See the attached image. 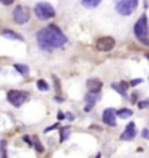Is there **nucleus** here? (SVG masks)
Listing matches in <instances>:
<instances>
[{
	"label": "nucleus",
	"instance_id": "cd10ccee",
	"mask_svg": "<svg viewBox=\"0 0 149 158\" xmlns=\"http://www.w3.org/2000/svg\"><path fill=\"white\" fill-rule=\"evenodd\" d=\"M57 118L61 121V120H64L65 118V114H63L62 111H58V115H57Z\"/></svg>",
	"mask_w": 149,
	"mask_h": 158
},
{
	"label": "nucleus",
	"instance_id": "412c9836",
	"mask_svg": "<svg viewBox=\"0 0 149 158\" xmlns=\"http://www.w3.org/2000/svg\"><path fill=\"white\" fill-rule=\"evenodd\" d=\"M138 107H139V109H144V108H147V107H149V99L140 101V102L138 103Z\"/></svg>",
	"mask_w": 149,
	"mask_h": 158
},
{
	"label": "nucleus",
	"instance_id": "393cba45",
	"mask_svg": "<svg viewBox=\"0 0 149 158\" xmlns=\"http://www.w3.org/2000/svg\"><path fill=\"white\" fill-rule=\"evenodd\" d=\"M0 2H1V4H4L5 6H10L14 2V0H0Z\"/></svg>",
	"mask_w": 149,
	"mask_h": 158
},
{
	"label": "nucleus",
	"instance_id": "2f4dec72",
	"mask_svg": "<svg viewBox=\"0 0 149 158\" xmlns=\"http://www.w3.org/2000/svg\"><path fill=\"white\" fill-rule=\"evenodd\" d=\"M99 157H100V155H98V156H97V157H96V158H99Z\"/></svg>",
	"mask_w": 149,
	"mask_h": 158
},
{
	"label": "nucleus",
	"instance_id": "6e6552de",
	"mask_svg": "<svg viewBox=\"0 0 149 158\" xmlns=\"http://www.w3.org/2000/svg\"><path fill=\"white\" fill-rule=\"evenodd\" d=\"M115 116H117V111L113 109V108H107L103 111V122L109 125V127H115L117 125V120H115Z\"/></svg>",
	"mask_w": 149,
	"mask_h": 158
},
{
	"label": "nucleus",
	"instance_id": "2eb2a0df",
	"mask_svg": "<svg viewBox=\"0 0 149 158\" xmlns=\"http://www.w3.org/2000/svg\"><path fill=\"white\" fill-rule=\"evenodd\" d=\"M100 2H101V0H82V4L85 6V7H87V8L97 7Z\"/></svg>",
	"mask_w": 149,
	"mask_h": 158
},
{
	"label": "nucleus",
	"instance_id": "a878e982",
	"mask_svg": "<svg viewBox=\"0 0 149 158\" xmlns=\"http://www.w3.org/2000/svg\"><path fill=\"white\" fill-rule=\"evenodd\" d=\"M142 136H143L144 138H148L149 140V130L148 129H144L143 131H142Z\"/></svg>",
	"mask_w": 149,
	"mask_h": 158
},
{
	"label": "nucleus",
	"instance_id": "1a4fd4ad",
	"mask_svg": "<svg viewBox=\"0 0 149 158\" xmlns=\"http://www.w3.org/2000/svg\"><path fill=\"white\" fill-rule=\"evenodd\" d=\"M136 132H138V130H136V128H135V123H134V122L128 123V125L126 127L125 131L121 134L120 140H133V138L136 136Z\"/></svg>",
	"mask_w": 149,
	"mask_h": 158
},
{
	"label": "nucleus",
	"instance_id": "9b49d317",
	"mask_svg": "<svg viewBox=\"0 0 149 158\" xmlns=\"http://www.w3.org/2000/svg\"><path fill=\"white\" fill-rule=\"evenodd\" d=\"M1 35L6 38V39H10V40H20V41H23V36L21 34H19V33H15V32H13L11 29H5V30H2L1 32Z\"/></svg>",
	"mask_w": 149,
	"mask_h": 158
},
{
	"label": "nucleus",
	"instance_id": "4be33fe9",
	"mask_svg": "<svg viewBox=\"0 0 149 158\" xmlns=\"http://www.w3.org/2000/svg\"><path fill=\"white\" fill-rule=\"evenodd\" d=\"M143 80L142 79H135V80H132V81L129 82V84H131V87H135V86H138L140 83H142Z\"/></svg>",
	"mask_w": 149,
	"mask_h": 158
},
{
	"label": "nucleus",
	"instance_id": "c85d7f7f",
	"mask_svg": "<svg viewBox=\"0 0 149 158\" xmlns=\"http://www.w3.org/2000/svg\"><path fill=\"white\" fill-rule=\"evenodd\" d=\"M65 117H68V120H69V121H72V120L74 118V115H72L71 112H69V111H68V112H65Z\"/></svg>",
	"mask_w": 149,
	"mask_h": 158
},
{
	"label": "nucleus",
	"instance_id": "f03ea898",
	"mask_svg": "<svg viewBox=\"0 0 149 158\" xmlns=\"http://www.w3.org/2000/svg\"><path fill=\"white\" fill-rule=\"evenodd\" d=\"M148 19H147V14L143 13L140 19H139L135 26H134V34L140 41H142L144 43H147V39H148Z\"/></svg>",
	"mask_w": 149,
	"mask_h": 158
},
{
	"label": "nucleus",
	"instance_id": "b1692460",
	"mask_svg": "<svg viewBox=\"0 0 149 158\" xmlns=\"http://www.w3.org/2000/svg\"><path fill=\"white\" fill-rule=\"evenodd\" d=\"M57 127H59V123H56V124H54V125H52V127H49V128H46L44 129V131H43V132H44V134H47V132H49V131H50V130H52V129H56L57 128Z\"/></svg>",
	"mask_w": 149,
	"mask_h": 158
},
{
	"label": "nucleus",
	"instance_id": "f257e3e1",
	"mask_svg": "<svg viewBox=\"0 0 149 158\" xmlns=\"http://www.w3.org/2000/svg\"><path fill=\"white\" fill-rule=\"evenodd\" d=\"M36 40L41 49L52 52L63 46L67 42V38L56 25H49L37 32Z\"/></svg>",
	"mask_w": 149,
	"mask_h": 158
},
{
	"label": "nucleus",
	"instance_id": "423d86ee",
	"mask_svg": "<svg viewBox=\"0 0 149 158\" xmlns=\"http://www.w3.org/2000/svg\"><path fill=\"white\" fill-rule=\"evenodd\" d=\"M13 18H14V21L17 25H23V23L29 21L30 14H29V11L26 7H23L21 5H17L14 8V11H13Z\"/></svg>",
	"mask_w": 149,
	"mask_h": 158
},
{
	"label": "nucleus",
	"instance_id": "6ab92c4d",
	"mask_svg": "<svg viewBox=\"0 0 149 158\" xmlns=\"http://www.w3.org/2000/svg\"><path fill=\"white\" fill-rule=\"evenodd\" d=\"M0 157L7 158V151H6V140L0 142Z\"/></svg>",
	"mask_w": 149,
	"mask_h": 158
},
{
	"label": "nucleus",
	"instance_id": "f8f14e48",
	"mask_svg": "<svg viewBox=\"0 0 149 158\" xmlns=\"http://www.w3.org/2000/svg\"><path fill=\"white\" fill-rule=\"evenodd\" d=\"M100 99V93H89L85 95V101L87 103H96Z\"/></svg>",
	"mask_w": 149,
	"mask_h": 158
},
{
	"label": "nucleus",
	"instance_id": "c756f323",
	"mask_svg": "<svg viewBox=\"0 0 149 158\" xmlns=\"http://www.w3.org/2000/svg\"><path fill=\"white\" fill-rule=\"evenodd\" d=\"M23 140H26V142H27V143H28L29 145H32V142H30V140H29V137H28V136H25V137H23Z\"/></svg>",
	"mask_w": 149,
	"mask_h": 158
},
{
	"label": "nucleus",
	"instance_id": "7c9ffc66",
	"mask_svg": "<svg viewBox=\"0 0 149 158\" xmlns=\"http://www.w3.org/2000/svg\"><path fill=\"white\" fill-rule=\"evenodd\" d=\"M146 58H147L149 60V54H146Z\"/></svg>",
	"mask_w": 149,
	"mask_h": 158
},
{
	"label": "nucleus",
	"instance_id": "dca6fc26",
	"mask_svg": "<svg viewBox=\"0 0 149 158\" xmlns=\"http://www.w3.org/2000/svg\"><path fill=\"white\" fill-rule=\"evenodd\" d=\"M70 130H71L70 127H64V128L61 129V131H59V134H61V140L59 142H64V140H67L69 138Z\"/></svg>",
	"mask_w": 149,
	"mask_h": 158
},
{
	"label": "nucleus",
	"instance_id": "7ed1b4c3",
	"mask_svg": "<svg viewBox=\"0 0 149 158\" xmlns=\"http://www.w3.org/2000/svg\"><path fill=\"white\" fill-rule=\"evenodd\" d=\"M35 14L40 20H49L55 17V10L49 2L41 1L35 5Z\"/></svg>",
	"mask_w": 149,
	"mask_h": 158
},
{
	"label": "nucleus",
	"instance_id": "9d476101",
	"mask_svg": "<svg viewBox=\"0 0 149 158\" xmlns=\"http://www.w3.org/2000/svg\"><path fill=\"white\" fill-rule=\"evenodd\" d=\"M86 87L90 93H100L103 88V82L99 81L98 79H90L86 82Z\"/></svg>",
	"mask_w": 149,
	"mask_h": 158
},
{
	"label": "nucleus",
	"instance_id": "0eeeda50",
	"mask_svg": "<svg viewBox=\"0 0 149 158\" xmlns=\"http://www.w3.org/2000/svg\"><path fill=\"white\" fill-rule=\"evenodd\" d=\"M115 46V40L112 36H101L96 42V47L100 52H109Z\"/></svg>",
	"mask_w": 149,
	"mask_h": 158
},
{
	"label": "nucleus",
	"instance_id": "aec40b11",
	"mask_svg": "<svg viewBox=\"0 0 149 158\" xmlns=\"http://www.w3.org/2000/svg\"><path fill=\"white\" fill-rule=\"evenodd\" d=\"M33 142H34V146H35V149L37 150L39 152H43V150H44V148H43V145L41 144V142L39 140V138L36 137V136H34L33 137Z\"/></svg>",
	"mask_w": 149,
	"mask_h": 158
},
{
	"label": "nucleus",
	"instance_id": "39448f33",
	"mask_svg": "<svg viewBox=\"0 0 149 158\" xmlns=\"http://www.w3.org/2000/svg\"><path fill=\"white\" fill-rule=\"evenodd\" d=\"M28 99V95L25 91H21V90H10L8 94H7V99L8 102L13 104L14 107H21V105L27 101Z\"/></svg>",
	"mask_w": 149,
	"mask_h": 158
},
{
	"label": "nucleus",
	"instance_id": "5701e85b",
	"mask_svg": "<svg viewBox=\"0 0 149 158\" xmlns=\"http://www.w3.org/2000/svg\"><path fill=\"white\" fill-rule=\"evenodd\" d=\"M52 79H54V82H55V88H57V93L59 94L61 93V87H59V81H58V79L56 76H52Z\"/></svg>",
	"mask_w": 149,
	"mask_h": 158
},
{
	"label": "nucleus",
	"instance_id": "4468645a",
	"mask_svg": "<svg viewBox=\"0 0 149 158\" xmlns=\"http://www.w3.org/2000/svg\"><path fill=\"white\" fill-rule=\"evenodd\" d=\"M133 115V111L127 109V108H124V109H120V110L117 111V116H119L122 120H126L128 117H131Z\"/></svg>",
	"mask_w": 149,
	"mask_h": 158
},
{
	"label": "nucleus",
	"instance_id": "20e7f679",
	"mask_svg": "<svg viewBox=\"0 0 149 158\" xmlns=\"http://www.w3.org/2000/svg\"><path fill=\"white\" fill-rule=\"evenodd\" d=\"M139 0H119L115 5V10L120 15H129L136 10Z\"/></svg>",
	"mask_w": 149,
	"mask_h": 158
},
{
	"label": "nucleus",
	"instance_id": "a211bd4d",
	"mask_svg": "<svg viewBox=\"0 0 149 158\" xmlns=\"http://www.w3.org/2000/svg\"><path fill=\"white\" fill-rule=\"evenodd\" d=\"M111 87L113 88L114 90H117V91H118V93L120 94V95H122L124 97H127L126 90H125L124 88L121 87V86H120V83H112V84H111Z\"/></svg>",
	"mask_w": 149,
	"mask_h": 158
},
{
	"label": "nucleus",
	"instance_id": "ddd939ff",
	"mask_svg": "<svg viewBox=\"0 0 149 158\" xmlns=\"http://www.w3.org/2000/svg\"><path fill=\"white\" fill-rule=\"evenodd\" d=\"M14 68L21 74L22 76H28L29 74V67L26 66V64H21V63H15L14 64Z\"/></svg>",
	"mask_w": 149,
	"mask_h": 158
},
{
	"label": "nucleus",
	"instance_id": "bb28decb",
	"mask_svg": "<svg viewBox=\"0 0 149 158\" xmlns=\"http://www.w3.org/2000/svg\"><path fill=\"white\" fill-rule=\"evenodd\" d=\"M120 86H121L122 88H124L125 90H127V89H128V87H129V84H128V83H126L125 81H121V82H120Z\"/></svg>",
	"mask_w": 149,
	"mask_h": 158
},
{
	"label": "nucleus",
	"instance_id": "f3484780",
	"mask_svg": "<svg viewBox=\"0 0 149 158\" xmlns=\"http://www.w3.org/2000/svg\"><path fill=\"white\" fill-rule=\"evenodd\" d=\"M36 87L41 91H48L49 90V84L44 80H39V81L36 82Z\"/></svg>",
	"mask_w": 149,
	"mask_h": 158
}]
</instances>
